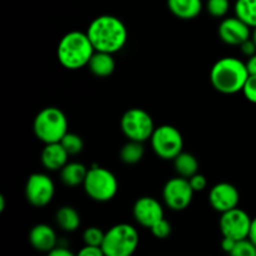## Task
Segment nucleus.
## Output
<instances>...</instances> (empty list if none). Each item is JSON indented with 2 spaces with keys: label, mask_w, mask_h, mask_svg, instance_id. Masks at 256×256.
<instances>
[{
  "label": "nucleus",
  "mask_w": 256,
  "mask_h": 256,
  "mask_svg": "<svg viewBox=\"0 0 256 256\" xmlns=\"http://www.w3.org/2000/svg\"><path fill=\"white\" fill-rule=\"evenodd\" d=\"M139 245L136 229L129 224H118L105 232L102 252L105 256H129Z\"/></svg>",
  "instance_id": "39448f33"
},
{
  "label": "nucleus",
  "mask_w": 256,
  "mask_h": 256,
  "mask_svg": "<svg viewBox=\"0 0 256 256\" xmlns=\"http://www.w3.org/2000/svg\"><path fill=\"white\" fill-rule=\"evenodd\" d=\"M29 242L34 249L49 252L56 246V235L49 225L38 224L30 230Z\"/></svg>",
  "instance_id": "2eb2a0df"
},
{
  "label": "nucleus",
  "mask_w": 256,
  "mask_h": 256,
  "mask_svg": "<svg viewBox=\"0 0 256 256\" xmlns=\"http://www.w3.org/2000/svg\"><path fill=\"white\" fill-rule=\"evenodd\" d=\"M56 224L65 232H75L80 225V216L72 206H62L55 215Z\"/></svg>",
  "instance_id": "412c9836"
},
{
  "label": "nucleus",
  "mask_w": 256,
  "mask_h": 256,
  "mask_svg": "<svg viewBox=\"0 0 256 256\" xmlns=\"http://www.w3.org/2000/svg\"><path fill=\"white\" fill-rule=\"evenodd\" d=\"M102 246H92V245H85L82 250L79 252V256H102Z\"/></svg>",
  "instance_id": "7c9ffc66"
},
{
  "label": "nucleus",
  "mask_w": 256,
  "mask_h": 256,
  "mask_svg": "<svg viewBox=\"0 0 256 256\" xmlns=\"http://www.w3.org/2000/svg\"><path fill=\"white\" fill-rule=\"evenodd\" d=\"M220 39L229 45H240L250 38V26L245 24L239 18H226L220 24L219 30Z\"/></svg>",
  "instance_id": "4468645a"
},
{
  "label": "nucleus",
  "mask_w": 256,
  "mask_h": 256,
  "mask_svg": "<svg viewBox=\"0 0 256 256\" xmlns=\"http://www.w3.org/2000/svg\"><path fill=\"white\" fill-rule=\"evenodd\" d=\"M239 200V192L234 185L229 182H220V184L214 185L209 192L210 205L222 214L238 208Z\"/></svg>",
  "instance_id": "f8f14e48"
},
{
  "label": "nucleus",
  "mask_w": 256,
  "mask_h": 256,
  "mask_svg": "<svg viewBox=\"0 0 256 256\" xmlns=\"http://www.w3.org/2000/svg\"><path fill=\"white\" fill-rule=\"evenodd\" d=\"M194 192H195L190 185L189 179L179 176L170 179L165 184L164 190H162V196H164L165 204L170 209L180 212V210H184L189 206Z\"/></svg>",
  "instance_id": "1a4fd4ad"
},
{
  "label": "nucleus",
  "mask_w": 256,
  "mask_h": 256,
  "mask_svg": "<svg viewBox=\"0 0 256 256\" xmlns=\"http://www.w3.org/2000/svg\"><path fill=\"white\" fill-rule=\"evenodd\" d=\"M249 239L252 240V242H254L255 246H256V218H255V219L252 220V226H250Z\"/></svg>",
  "instance_id": "c9c22d12"
},
{
  "label": "nucleus",
  "mask_w": 256,
  "mask_h": 256,
  "mask_svg": "<svg viewBox=\"0 0 256 256\" xmlns=\"http://www.w3.org/2000/svg\"><path fill=\"white\" fill-rule=\"evenodd\" d=\"M34 132L45 144L59 142L68 132L66 116L58 108H45L35 116Z\"/></svg>",
  "instance_id": "20e7f679"
},
{
  "label": "nucleus",
  "mask_w": 256,
  "mask_h": 256,
  "mask_svg": "<svg viewBox=\"0 0 256 256\" xmlns=\"http://www.w3.org/2000/svg\"><path fill=\"white\" fill-rule=\"evenodd\" d=\"M230 254L234 256H256V246L249 238L236 240L234 249H232Z\"/></svg>",
  "instance_id": "393cba45"
},
{
  "label": "nucleus",
  "mask_w": 256,
  "mask_h": 256,
  "mask_svg": "<svg viewBox=\"0 0 256 256\" xmlns=\"http://www.w3.org/2000/svg\"><path fill=\"white\" fill-rule=\"evenodd\" d=\"M68 154L66 150L64 149L62 144L59 142H50L45 145V148L42 152V162L48 170H62L68 162Z\"/></svg>",
  "instance_id": "dca6fc26"
},
{
  "label": "nucleus",
  "mask_w": 256,
  "mask_h": 256,
  "mask_svg": "<svg viewBox=\"0 0 256 256\" xmlns=\"http://www.w3.org/2000/svg\"><path fill=\"white\" fill-rule=\"evenodd\" d=\"M246 68L248 72H249V75H256V54L249 58V60L246 62Z\"/></svg>",
  "instance_id": "f704fd0d"
},
{
  "label": "nucleus",
  "mask_w": 256,
  "mask_h": 256,
  "mask_svg": "<svg viewBox=\"0 0 256 256\" xmlns=\"http://www.w3.org/2000/svg\"><path fill=\"white\" fill-rule=\"evenodd\" d=\"M168 8L176 18L190 20L196 18L202 9V0H168Z\"/></svg>",
  "instance_id": "f3484780"
},
{
  "label": "nucleus",
  "mask_w": 256,
  "mask_h": 256,
  "mask_svg": "<svg viewBox=\"0 0 256 256\" xmlns=\"http://www.w3.org/2000/svg\"><path fill=\"white\" fill-rule=\"evenodd\" d=\"M54 182L48 175L35 172L28 179L25 185V196L28 202L36 208H42L49 204L54 198Z\"/></svg>",
  "instance_id": "9b49d317"
},
{
  "label": "nucleus",
  "mask_w": 256,
  "mask_h": 256,
  "mask_svg": "<svg viewBox=\"0 0 256 256\" xmlns=\"http://www.w3.org/2000/svg\"><path fill=\"white\" fill-rule=\"evenodd\" d=\"M5 208V198L2 195H0V212H2Z\"/></svg>",
  "instance_id": "e433bc0d"
},
{
  "label": "nucleus",
  "mask_w": 256,
  "mask_h": 256,
  "mask_svg": "<svg viewBox=\"0 0 256 256\" xmlns=\"http://www.w3.org/2000/svg\"><path fill=\"white\" fill-rule=\"evenodd\" d=\"M105 232L100 230L99 228H88L84 232L82 239H84L85 245H92V246H102L104 242Z\"/></svg>",
  "instance_id": "bb28decb"
},
{
  "label": "nucleus",
  "mask_w": 256,
  "mask_h": 256,
  "mask_svg": "<svg viewBox=\"0 0 256 256\" xmlns=\"http://www.w3.org/2000/svg\"><path fill=\"white\" fill-rule=\"evenodd\" d=\"M94 52L95 49L86 32H68L58 45V59L62 66L70 70H78L89 64Z\"/></svg>",
  "instance_id": "7ed1b4c3"
},
{
  "label": "nucleus",
  "mask_w": 256,
  "mask_h": 256,
  "mask_svg": "<svg viewBox=\"0 0 256 256\" xmlns=\"http://www.w3.org/2000/svg\"><path fill=\"white\" fill-rule=\"evenodd\" d=\"M150 230H152V235H154L155 238H158V239H166V238L172 234V225H170V222H168V220H165L164 218H162V219L158 220V222L150 228Z\"/></svg>",
  "instance_id": "cd10ccee"
},
{
  "label": "nucleus",
  "mask_w": 256,
  "mask_h": 256,
  "mask_svg": "<svg viewBox=\"0 0 256 256\" xmlns=\"http://www.w3.org/2000/svg\"><path fill=\"white\" fill-rule=\"evenodd\" d=\"M144 156V146L142 142L130 140L120 150V159L122 162L128 165H132L139 162Z\"/></svg>",
  "instance_id": "5701e85b"
},
{
  "label": "nucleus",
  "mask_w": 256,
  "mask_h": 256,
  "mask_svg": "<svg viewBox=\"0 0 256 256\" xmlns=\"http://www.w3.org/2000/svg\"><path fill=\"white\" fill-rule=\"evenodd\" d=\"M86 174V168L80 162H66V165L62 169V180L66 186L74 188L84 184Z\"/></svg>",
  "instance_id": "6ab92c4d"
},
{
  "label": "nucleus",
  "mask_w": 256,
  "mask_h": 256,
  "mask_svg": "<svg viewBox=\"0 0 256 256\" xmlns=\"http://www.w3.org/2000/svg\"><path fill=\"white\" fill-rule=\"evenodd\" d=\"M90 72L99 78H106L112 74L115 69V60L112 58V54L105 52H96L92 54V59L89 60Z\"/></svg>",
  "instance_id": "a211bd4d"
},
{
  "label": "nucleus",
  "mask_w": 256,
  "mask_h": 256,
  "mask_svg": "<svg viewBox=\"0 0 256 256\" xmlns=\"http://www.w3.org/2000/svg\"><path fill=\"white\" fill-rule=\"evenodd\" d=\"M252 220L244 210L239 208L222 212L220 218V230L222 236L232 238L234 240H242L249 238Z\"/></svg>",
  "instance_id": "9d476101"
},
{
  "label": "nucleus",
  "mask_w": 256,
  "mask_h": 256,
  "mask_svg": "<svg viewBox=\"0 0 256 256\" xmlns=\"http://www.w3.org/2000/svg\"><path fill=\"white\" fill-rule=\"evenodd\" d=\"M235 242H236V240L232 239V238L224 236V239H222V250H224V252H229V254H230V252H232V249H234Z\"/></svg>",
  "instance_id": "473e14b6"
},
{
  "label": "nucleus",
  "mask_w": 256,
  "mask_h": 256,
  "mask_svg": "<svg viewBox=\"0 0 256 256\" xmlns=\"http://www.w3.org/2000/svg\"><path fill=\"white\" fill-rule=\"evenodd\" d=\"M175 170L178 174L182 178L190 179L192 175H195L199 169V162H198L196 158L189 152H182L176 158L174 159Z\"/></svg>",
  "instance_id": "aec40b11"
},
{
  "label": "nucleus",
  "mask_w": 256,
  "mask_h": 256,
  "mask_svg": "<svg viewBox=\"0 0 256 256\" xmlns=\"http://www.w3.org/2000/svg\"><path fill=\"white\" fill-rule=\"evenodd\" d=\"M242 92L249 102L256 104V75H249Z\"/></svg>",
  "instance_id": "c85d7f7f"
},
{
  "label": "nucleus",
  "mask_w": 256,
  "mask_h": 256,
  "mask_svg": "<svg viewBox=\"0 0 256 256\" xmlns=\"http://www.w3.org/2000/svg\"><path fill=\"white\" fill-rule=\"evenodd\" d=\"M120 126L128 139L140 142L150 139L155 130L152 118L145 110L138 108L128 110L122 115Z\"/></svg>",
  "instance_id": "6e6552de"
},
{
  "label": "nucleus",
  "mask_w": 256,
  "mask_h": 256,
  "mask_svg": "<svg viewBox=\"0 0 256 256\" xmlns=\"http://www.w3.org/2000/svg\"><path fill=\"white\" fill-rule=\"evenodd\" d=\"M49 255H52V256H72V252H70V250L64 249V248L55 246L54 249L50 250Z\"/></svg>",
  "instance_id": "72a5a7b5"
},
{
  "label": "nucleus",
  "mask_w": 256,
  "mask_h": 256,
  "mask_svg": "<svg viewBox=\"0 0 256 256\" xmlns=\"http://www.w3.org/2000/svg\"><path fill=\"white\" fill-rule=\"evenodd\" d=\"M150 139L152 150L162 159L174 160L182 152L184 140L182 132L172 125L155 128Z\"/></svg>",
  "instance_id": "0eeeda50"
},
{
  "label": "nucleus",
  "mask_w": 256,
  "mask_h": 256,
  "mask_svg": "<svg viewBox=\"0 0 256 256\" xmlns=\"http://www.w3.org/2000/svg\"><path fill=\"white\" fill-rule=\"evenodd\" d=\"M252 39L254 40V42L256 44V26L254 28V32H252Z\"/></svg>",
  "instance_id": "4c0bfd02"
},
{
  "label": "nucleus",
  "mask_w": 256,
  "mask_h": 256,
  "mask_svg": "<svg viewBox=\"0 0 256 256\" xmlns=\"http://www.w3.org/2000/svg\"><path fill=\"white\" fill-rule=\"evenodd\" d=\"M60 144L64 146V149L66 150L69 155L79 154L82 150V146H84L82 138L78 134H74V132H66L64 138L60 140Z\"/></svg>",
  "instance_id": "b1692460"
},
{
  "label": "nucleus",
  "mask_w": 256,
  "mask_h": 256,
  "mask_svg": "<svg viewBox=\"0 0 256 256\" xmlns=\"http://www.w3.org/2000/svg\"><path fill=\"white\" fill-rule=\"evenodd\" d=\"M235 16L249 25L256 26V0H236L235 2Z\"/></svg>",
  "instance_id": "4be33fe9"
},
{
  "label": "nucleus",
  "mask_w": 256,
  "mask_h": 256,
  "mask_svg": "<svg viewBox=\"0 0 256 256\" xmlns=\"http://www.w3.org/2000/svg\"><path fill=\"white\" fill-rule=\"evenodd\" d=\"M249 72L245 62L236 58H222L218 60L210 72V82L218 92L222 94H235L242 92Z\"/></svg>",
  "instance_id": "f03ea898"
},
{
  "label": "nucleus",
  "mask_w": 256,
  "mask_h": 256,
  "mask_svg": "<svg viewBox=\"0 0 256 256\" xmlns=\"http://www.w3.org/2000/svg\"><path fill=\"white\" fill-rule=\"evenodd\" d=\"M135 220L144 228H152L158 220L164 218V210L159 202L150 196L140 198L132 208Z\"/></svg>",
  "instance_id": "ddd939ff"
},
{
  "label": "nucleus",
  "mask_w": 256,
  "mask_h": 256,
  "mask_svg": "<svg viewBox=\"0 0 256 256\" xmlns=\"http://www.w3.org/2000/svg\"><path fill=\"white\" fill-rule=\"evenodd\" d=\"M230 8L229 0H208L206 9L214 18H222L228 14Z\"/></svg>",
  "instance_id": "a878e982"
},
{
  "label": "nucleus",
  "mask_w": 256,
  "mask_h": 256,
  "mask_svg": "<svg viewBox=\"0 0 256 256\" xmlns=\"http://www.w3.org/2000/svg\"><path fill=\"white\" fill-rule=\"evenodd\" d=\"M85 192L95 202H109L118 192V180L108 169L92 166L84 180Z\"/></svg>",
  "instance_id": "423d86ee"
},
{
  "label": "nucleus",
  "mask_w": 256,
  "mask_h": 256,
  "mask_svg": "<svg viewBox=\"0 0 256 256\" xmlns=\"http://www.w3.org/2000/svg\"><path fill=\"white\" fill-rule=\"evenodd\" d=\"M240 49H242V54L246 55V56L249 58L256 54V44L254 42V40L250 39V38L248 40H245V42L240 45Z\"/></svg>",
  "instance_id": "2f4dec72"
},
{
  "label": "nucleus",
  "mask_w": 256,
  "mask_h": 256,
  "mask_svg": "<svg viewBox=\"0 0 256 256\" xmlns=\"http://www.w3.org/2000/svg\"><path fill=\"white\" fill-rule=\"evenodd\" d=\"M189 182H190V185H192V188L194 189V192H202V190H204L208 182L206 178L202 174H198V172L190 178Z\"/></svg>",
  "instance_id": "c756f323"
},
{
  "label": "nucleus",
  "mask_w": 256,
  "mask_h": 256,
  "mask_svg": "<svg viewBox=\"0 0 256 256\" xmlns=\"http://www.w3.org/2000/svg\"><path fill=\"white\" fill-rule=\"evenodd\" d=\"M86 34L96 52L110 54L122 50L128 40L126 26L112 15H102L92 20Z\"/></svg>",
  "instance_id": "f257e3e1"
}]
</instances>
